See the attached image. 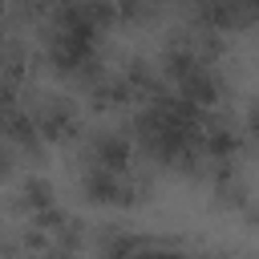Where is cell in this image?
Segmentation results:
<instances>
[{
  "instance_id": "5b68a950",
  "label": "cell",
  "mask_w": 259,
  "mask_h": 259,
  "mask_svg": "<svg viewBox=\"0 0 259 259\" xmlns=\"http://www.w3.org/2000/svg\"><path fill=\"white\" fill-rule=\"evenodd\" d=\"M247 130H251V134L259 138V101H255V105L247 109Z\"/></svg>"
},
{
  "instance_id": "8992f818",
  "label": "cell",
  "mask_w": 259,
  "mask_h": 259,
  "mask_svg": "<svg viewBox=\"0 0 259 259\" xmlns=\"http://www.w3.org/2000/svg\"><path fill=\"white\" fill-rule=\"evenodd\" d=\"M0 174H4V150H0Z\"/></svg>"
},
{
  "instance_id": "3957f363",
  "label": "cell",
  "mask_w": 259,
  "mask_h": 259,
  "mask_svg": "<svg viewBox=\"0 0 259 259\" xmlns=\"http://www.w3.org/2000/svg\"><path fill=\"white\" fill-rule=\"evenodd\" d=\"M89 158H93V166H105V170L125 174L134 154H130V142H125V138H117V134H97V138L89 142Z\"/></svg>"
},
{
  "instance_id": "6da1fadb",
  "label": "cell",
  "mask_w": 259,
  "mask_h": 259,
  "mask_svg": "<svg viewBox=\"0 0 259 259\" xmlns=\"http://www.w3.org/2000/svg\"><path fill=\"white\" fill-rule=\"evenodd\" d=\"M85 194L93 202H109V206H130L138 194H134V182L117 170H105V166H89L85 170Z\"/></svg>"
},
{
  "instance_id": "277c9868",
  "label": "cell",
  "mask_w": 259,
  "mask_h": 259,
  "mask_svg": "<svg viewBox=\"0 0 259 259\" xmlns=\"http://www.w3.org/2000/svg\"><path fill=\"white\" fill-rule=\"evenodd\" d=\"M24 206H32V210L53 206V186H49L45 178H28V182H24Z\"/></svg>"
},
{
  "instance_id": "7a4b0ae2",
  "label": "cell",
  "mask_w": 259,
  "mask_h": 259,
  "mask_svg": "<svg viewBox=\"0 0 259 259\" xmlns=\"http://www.w3.org/2000/svg\"><path fill=\"white\" fill-rule=\"evenodd\" d=\"M32 121H36V130H40L45 142H65V138L77 134V113H73L65 101H49Z\"/></svg>"
}]
</instances>
